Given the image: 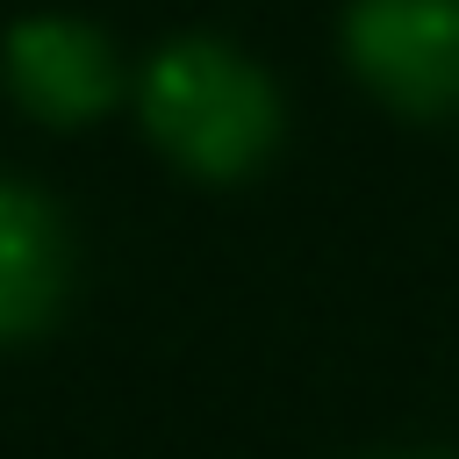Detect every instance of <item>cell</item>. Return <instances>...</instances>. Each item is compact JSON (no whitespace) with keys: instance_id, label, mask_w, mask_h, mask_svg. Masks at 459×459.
Returning a JSON list of instances; mask_svg holds the SVG:
<instances>
[{"instance_id":"cell-1","label":"cell","mask_w":459,"mask_h":459,"mask_svg":"<svg viewBox=\"0 0 459 459\" xmlns=\"http://www.w3.org/2000/svg\"><path fill=\"white\" fill-rule=\"evenodd\" d=\"M143 122L201 179H244L273 143H280V100L273 79L237 57L230 43L186 36L151 57L143 72Z\"/></svg>"},{"instance_id":"cell-2","label":"cell","mask_w":459,"mask_h":459,"mask_svg":"<svg viewBox=\"0 0 459 459\" xmlns=\"http://www.w3.org/2000/svg\"><path fill=\"white\" fill-rule=\"evenodd\" d=\"M344 50L402 115L459 108V0H351Z\"/></svg>"},{"instance_id":"cell-3","label":"cell","mask_w":459,"mask_h":459,"mask_svg":"<svg viewBox=\"0 0 459 459\" xmlns=\"http://www.w3.org/2000/svg\"><path fill=\"white\" fill-rule=\"evenodd\" d=\"M0 65H7L14 100H22L29 115H43V122H93V115L115 100V86H122L108 36L86 29V22H65V14H29V22H14Z\"/></svg>"},{"instance_id":"cell-4","label":"cell","mask_w":459,"mask_h":459,"mask_svg":"<svg viewBox=\"0 0 459 459\" xmlns=\"http://www.w3.org/2000/svg\"><path fill=\"white\" fill-rule=\"evenodd\" d=\"M57 301H65V222L36 186L0 179V344L43 330Z\"/></svg>"}]
</instances>
